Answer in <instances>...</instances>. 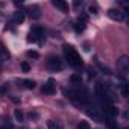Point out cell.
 <instances>
[{
	"label": "cell",
	"mask_w": 129,
	"mask_h": 129,
	"mask_svg": "<svg viewBox=\"0 0 129 129\" xmlns=\"http://www.w3.org/2000/svg\"><path fill=\"white\" fill-rule=\"evenodd\" d=\"M64 52H66V58H67V61H69L70 66H73V67H81L82 66V58H81V55L72 46L64 44Z\"/></svg>",
	"instance_id": "1"
},
{
	"label": "cell",
	"mask_w": 129,
	"mask_h": 129,
	"mask_svg": "<svg viewBox=\"0 0 129 129\" xmlns=\"http://www.w3.org/2000/svg\"><path fill=\"white\" fill-rule=\"evenodd\" d=\"M27 41L29 43H38V44H43L44 43V30L40 27V26H34L30 34L27 35Z\"/></svg>",
	"instance_id": "2"
},
{
	"label": "cell",
	"mask_w": 129,
	"mask_h": 129,
	"mask_svg": "<svg viewBox=\"0 0 129 129\" xmlns=\"http://www.w3.org/2000/svg\"><path fill=\"white\" fill-rule=\"evenodd\" d=\"M47 67H49L52 72H59V70L64 69V64H62L61 58H58V56H50V58L47 59Z\"/></svg>",
	"instance_id": "3"
},
{
	"label": "cell",
	"mask_w": 129,
	"mask_h": 129,
	"mask_svg": "<svg viewBox=\"0 0 129 129\" xmlns=\"http://www.w3.org/2000/svg\"><path fill=\"white\" fill-rule=\"evenodd\" d=\"M41 93H43V94H47V96H53V94L56 93V88H55V79H53V78H50L49 82L43 85Z\"/></svg>",
	"instance_id": "4"
},
{
	"label": "cell",
	"mask_w": 129,
	"mask_h": 129,
	"mask_svg": "<svg viewBox=\"0 0 129 129\" xmlns=\"http://www.w3.org/2000/svg\"><path fill=\"white\" fill-rule=\"evenodd\" d=\"M108 17H109L111 20H115V21H123V20H124L123 12H121V11H118V9H114V8L108 11Z\"/></svg>",
	"instance_id": "5"
},
{
	"label": "cell",
	"mask_w": 129,
	"mask_h": 129,
	"mask_svg": "<svg viewBox=\"0 0 129 129\" xmlns=\"http://www.w3.org/2000/svg\"><path fill=\"white\" fill-rule=\"evenodd\" d=\"M103 111H105V114L109 115V117H115V115L118 114L117 108H115L112 103H103Z\"/></svg>",
	"instance_id": "6"
},
{
	"label": "cell",
	"mask_w": 129,
	"mask_h": 129,
	"mask_svg": "<svg viewBox=\"0 0 129 129\" xmlns=\"http://www.w3.org/2000/svg\"><path fill=\"white\" fill-rule=\"evenodd\" d=\"M27 12H29V17H30V18H34V20H38V18L41 17L40 8H38V6H35V5L29 6V8H27Z\"/></svg>",
	"instance_id": "7"
},
{
	"label": "cell",
	"mask_w": 129,
	"mask_h": 129,
	"mask_svg": "<svg viewBox=\"0 0 129 129\" xmlns=\"http://www.w3.org/2000/svg\"><path fill=\"white\" fill-rule=\"evenodd\" d=\"M85 21H87V17H85V15L79 17L78 23L75 24V30H76L78 34H81V32H84V30H85Z\"/></svg>",
	"instance_id": "8"
},
{
	"label": "cell",
	"mask_w": 129,
	"mask_h": 129,
	"mask_svg": "<svg viewBox=\"0 0 129 129\" xmlns=\"http://www.w3.org/2000/svg\"><path fill=\"white\" fill-rule=\"evenodd\" d=\"M52 5H53L55 8L61 9L62 12H69V5H67L66 2H62V0H53V2H52Z\"/></svg>",
	"instance_id": "9"
},
{
	"label": "cell",
	"mask_w": 129,
	"mask_h": 129,
	"mask_svg": "<svg viewBox=\"0 0 129 129\" xmlns=\"http://www.w3.org/2000/svg\"><path fill=\"white\" fill-rule=\"evenodd\" d=\"M11 58V55H9V52H8V49L0 43V62H5V61H8Z\"/></svg>",
	"instance_id": "10"
},
{
	"label": "cell",
	"mask_w": 129,
	"mask_h": 129,
	"mask_svg": "<svg viewBox=\"0 0 129 129\" xmlns=\"http://www.w3.org/2000/svg\"><path fill=\"white\" fill-rule=\"evenodd\" d=\"M127 64H129L127 56H121V58H120V61H118V69H120L123 73H126V72H127Z\"/></svg>",
	"instance_id": "11"
},
{
	"label": "cell",
	"mask_w": 129,
	"mask_h": 129,
	"mask_svg": "<svg viewBox=\"0 0 129 129\" xmlns=\"http://www.w3.org/2000/svg\"><path fill=\"white\" fill-rule=\"evenodd\" d=\"M14 21H15L17 24L23 23V21H24V12H21V11H17V12H14Z\"/></svg>",
	"instance_id": "12"
},
{
	"label": "cell",
	"mask_w": 129,
	"mask_h": 129,
	"mask_svg": "<svg viewBox=\"0 0 129 129\" xmlns=\"http://www.w3.org/2000/svg\"><path fill=\"white\" fill-rule=\"evenodd\" d=\"M70 81H72V84H75V85H81V84H82V78H81L79 75H72V76H70Z\"/></svg>",
	"instance_id": "13"
},
{
	"label": "cell",
	"mask_w": 129,
	"mask_h": 129,
	"mask_svg": "<svg viewBox=\"0 0 129 129\" xmlns=\"http://www.w3.org/2000/svg\"><path fill=\"white\" fill-rule=\"evenodd\" d=\"M47 126H49V129H62V126L58 121H55V120H49Z\"/></svg>",
	"instance_id": "14"
},
{
	"label": "cell",
	"mask_w": 129,
	"mask_h": 129,
	"mask_svg": "<svg viewBox=\"0 0 129 129\" xmlns=\"http://www.w3.org/2000/svg\"><path fill=\"white\" fill-rule=\"evenodd\" d=\"M14 117H15L17 121H23V118H24L23 111H21V109H15V111H14Z\"/></svg>",
	"instance_id": "15"
},
{
	"label": "cell",
	"mask_w": 129,
	"mask_h": 129,
	"mask_svg": "<svg viewBox=\"0 0 129 129\" xmlns=\"http://www.w3.org/2000/svg\"><path fill=\"white\" fill-rule=\"evenodd\" d=\"M23 84H24V87H26L27 90H34V88H35V82L30 81V79H24Z\"/></svg>",
	"instance_id": "16"
},
{
	"label": "cell",
	"mask_w": 129,
	"mask_h": 129,
	"mask_svg": "<svg viewBox=\"0 0 129 129\" xmlns=\"http://www.w3.org/2000/svg\"><path fill=\"white\" fill-rule=\"evenodd\" d=\"M29 58H32V59H38L40 58V55H38V52H35V50H29L27 53H26Z\"/></svg>",
	"instance_id": "17"
},
{
	"label": "cell",
	"mask_w": 129,
	"mask_h": 129,
	"mask_svg": "<svg viewBox=\"0 0 129 129\" xmlns=\"http://www.w3.org/2000/svg\"><path fill=\"white\" fill-rule=\"evenodd\" d=\"M78 129H91V127H90V123L88 121H81L79 126H78Z\"/></svg>",
	"instance_id": "18"
},
{
	"label": "cell",
	"mask_w": 129,
	"mask_h": 129,
	"mask_svg": "<svg viewBox=\"0 0 129 129\" xmlns=\"http://www.w3.org/2000/svg\"><path fill=\"white\" fill-rule=\"evenodd\" d=\"M121 94H123L124 97L129 96V91H127V85H126V84H121Z\"/></svg>",
	"instance_id": "19"
},
{
	"label": "cell",
	"mask_w": 129,
	"mask_h": 129,
	"mask_svg": "<svg viewBox=\"0 0 129 129\" xmlns=\"http://www.w3.org/2000/svg\"><path fill=\"white\" fill-rule=\"evenodd\" d=\"M21 70L24 72V73H29V70H30V66L27 62H21Z\"/></svg>",
	"instance_id": "20"
},
{
	"label": "cell",
	"mask_w": 129,
	"mask_h": 129,
	"mask_svg": "<svg viewBox=\"0 0 129 129\" xmlns=\"http://www.w3.org/2000/svg\"><path fill=\"white\" fill-rule=\"evenodd\" d=\"M5 93H8V84L0 85V94H5Z\"/></svg>",
	"instance_id": "21"
},
{
	"label": "cell",
	"mask_w": 129,
	"mask_h": 129,
	"mask_svg": "<svg viewBox=\"0 0 129 129\" xmlns=\"http://www.w3.org/2000/svg\"><path fill=\"white\" fill-rule=\"evenodd\" d=\"M88 11H90V14H93V15H96L99 9H97V6H93V5H91V6L88 8Z\"/></svg>",
	"instance_id": "22"
},
{
	"label": "cell",
	"mask_w": 129,
	"mask_h": 129,
	"mask_svg": "<svg viewBox=\"0 0 129 129\" xmlns=\"http://www.w3.org/2000/svg\"><path fill=\"white\" fill-rule=\"evenodd\" d=\"M29 118H34V120H37V118H38V114L30 111V114H29Z\"/></svg>",
	"instance_id": "23"
},
{
	"label": "cell",
	"mask_w": 129,
	"mask_h": 129,
	"mask_svg": "<svg viewBox=\"0 0 129 129\" xmlns=\"http://www.w3.org/2000/svg\"><path fill=\"white\" fill-rule=\"evenodd\" d=\"M100 69H102V72H105V75H111L109 69H106V67H103V66H100Z\"/></svg>",
	"instance_id": "24"
},
{
	"label": "cell",
	"mask_w": 129,
	"mask_h": 129,
	"mask_svg": "<svg viewBox=\"0 0 129 129\" xmlns=\"http://www.w3.org/2000/svg\"><path fill=\"white\" fill-rule=\"evenodd\" d=\"M94 75H96V73H94V70L91 72V69H88V76H90V78H94Z\"/></svg>",
	"instance_id": "25"
},
{
	"label": "cell",
	"mask_w": 129,
	"mask_h": 129,
	"mask_svg": "<svg viewBox=\"0 0 129 129\" xmlns=\"http://www.w3.org/2000/svg\"><path fill=\"white\" fill-rule=\"evenodd\" d=\"M11 100H12L14 103H18V102H20V99H18V97H15V96H12V97H11Z\"/></svg>",
	"instance_id": "26"
},
{
	"label": "cell",
	"mask_w": 129,
	"mask_h": 129,
	"mask_svg": "<svg viewBox=\"0 0 129 129\" xmlns=\"http://www.w3.org/2000/svg\"><path fill=\"white\" fill-rule=\"evenodd\" d=\"M73 6H75V8H79V6H82V2H75Z\"/></svg>",
	"instance_id": "27"
},
{
	"label": "cell",
	"mask_w": 129,
	"mask_h": 129,
	"mask_svg": "<svg viewBox=\"0 0 129 129\" xmlns=\"http://www.w3.org/2000/svg\"><path fill=\"white\" fill-rule=\"evenodd\" d=\"M0 73H2V66H0Z\"/></svg>",
	"instance_id": "28"
}]
</instances>
